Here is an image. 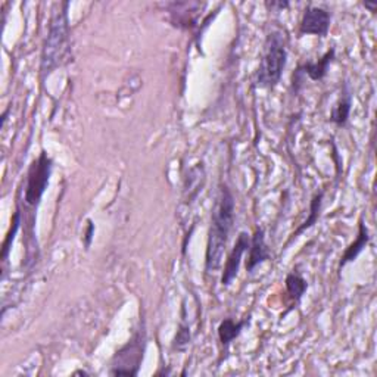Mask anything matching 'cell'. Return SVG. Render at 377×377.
I'll use <instances>...</instances> for the list:
<instances>
[{"label": "cell", "instance_id": "6da1fadb", "mask_svg": "<svg viewBox=\"0 0 377 377\" xmlns=\"http://www.w3.org/2000/svg\"><path fill=\"white\" fill-rule=\"evenodd\" d=\"M236 202L232 190L227 186L221 187V193L212 211L211 227L208 233L205 270L208 273L220 269L229 242V234L234 223Z\"/></svg>", "mask_w": 377, "mask_h": 377}, {"label": "cell", "instance_id": "7a4b0ae2", "mask_svg": "<svg viewBox=\"0 0 377 377\" xmlns=\"http://www.w3.org/2000/svg\"><path fill=\"white\" fill-rule=\"evenodd\" d=\"M68 2H62L59 9L53 12L48 37L43 44L40 70L43 76H49L55 68L65 61L70 53V21H68Z\"/></svg>", "mask_w": 377, "mask_h": 377}, {"label": "cell", "instance_id": "3957f363", "mask_svg": "<svg viewBox=\"0 0 377 377\" xmlns=\"http://www.w3.org/2000/svg\"><path fill=\"white\" fill-rule=\"evenodd\" d=\"M287 62V40L286 36L276 30L267 36L264 44V55L261 58L257 73V86L261 88L276 87L283 76Z\"/></svg>", "mask_w": 377, "mask_h": 377}, {"label": "cell", "instance_id": "277c9868", "mask_svg": "<svg viewBox=\"0 0 377 377\" xmlns=\"http://www.w3.org/2000/svg\"><path fill=\"white\" fill-rule=\"evenodd\" d=\"M146 351V329L145 323L140 324V329L123 346L110 363V374L113 376H136L139 373L140 364Z\"/></svg>", "mask_w": 377, "mask_h": 377}, {"label": "cell", "instance_id": "5b68a950", "mask_svg": "<svg viewBox=\"0 0 377 377\" xmlns=\"http://www.w3.org/2000/svg\"><path fill=\"white\" fill-rule=\"evenodd\" d=\"M53 170V161L48 157V153L41 150L38 158L33 161L27 174V186H26V202L30 207H37L41 197L48 189L51 175Z\"/></svg>", "mask_w": 377, "mask_h": 377}, {"label": "cell", "instance_id": "8992f818", "mask_svg": "<svg viewBox=\"0 0 377 377\" xmlns=\"http://www.w3.org/2000/svg\"><path fill=\"white\" fill-rule=\"evenodd\" d=\"M335 53H336L335 48H331L319 61L305 62V63L299 65L295 74H294V77H292V84L295 88V93L299 92L301 81L304 80V77H308L309 80H313V81H321L329 71L330 63L334 62V59H335Z\"/></svg>", "mask_w": 377, "mask_h": 377}, {"label": "cell", "instance_id": "52a82bcc", "mask_svg": "<svg viewBox=\"0 0 377 377\" xmlns=\"http://www.w3.org/2000/svg\"><path fill=\"white\" fill-rule=\"evenodd\" d=\"M330 29V14L320 6H308L302 15L299 34L326 37Z\"/></svg>", "mask_w": 377, "mask_h": 377}, {"label": "cell", "instance_id": "ba28073f", "mask_svg": "<svg viewBox=\"0 0 377 377\" xmlns=\"http://www.w3.org/2000/svg\"><path fill=\"white\" fill-rule=\"evenodd\" d=\"M249 245H251L249 234L245 232H240L237 236V240H236V245L233 247L230 255L227 257V261L224 265V272H223V276H221V284L229 286L236 279L239 269H240L242 257L245 255V252L249 249Z\"/></svg>", "mask_w": 377, "mask_h": 377}, {"label": "cell", "instance_id": "9c48e42d", "mask_svg": "<svg viewBox=\"0 0 377 377\" xmlns=\"http://www.w3.org/2000/svg\"><path fill=\"white\" fill-rule=\"evenodd\" d=\"M205 167L204 164H196L193 165L186 177H185V185H183V201L186 205H190L195 199L202 192L205 186Z\"/></svg>", "mask_w": 377, "mask_h": 377}, {"label": "cell", "instance_id": "30bf717a", "mask_svg": "<svg viewBox=\"0 0 377 377\" xmlns=\"http://www.w3.org/2000/svg\"><path fill=\"white\" fill-rule=\"evenodd\" d=\"M270 259V252L265 243V233L264 229H255L252 237H251V245H249V258L247 261V272L254 273V270L261 265L262 262Z\"/></svg>", "mask_w": 377, "mask_h": 377}, {"label": "cell", "instance_id": "8fae6325", "mask_svg": "<svg viewBox=\"0 0 377 377\" xmlns=\"http://www.w3.org/2000/svg\"><path fill=\"white\" fill-rule=\"evenodd\" d=\"M370 242V233L367 226L364 224L363 218H360V224H358V236L357 239L353 240L351 245L346 248V251L344 252L342 258H341V264H339V269L342 270L346 264L356 261L358 258V255L366 249V247L368 245Z\"/></svg>", "mask_w": 377, "mask_h": 377}, {"label": "cell", "instance_id": "7c38bea8", "mask_svg": "<svg viewBox=\"0 0 377 377\" xmlns=\"http://www.w3.org/2000/svg\"><path fill=\"white\" fill-rule=\"evenodd\" d=\"M251 321V316L245 317L240 321H234L233 319H224L223 321L220 323L218 326V339L226 349L229 348V345L240 336L242 330L245 326H248Z\"/></svg>", "mask_w": 377, "mask_h": 377}, {"label": "cell", "instance_id": "4fadbf2b", "mask_svg": "<svg viewBox=\"0 0 377 377\" xmlns=\"http://www.w3.org/2000/svg\"><path fill=\"white\" fill-rule=\"evenodd\" d=\"M351 108H352V95L349 92L348 86L345 84L342 98L339 99V102L334 108H331L330 123H334L339 127H344L348 123V118L351 114Z\"/></svg>", "mask_w": 377, "mask_h": 377}, {"label": "cell", "instance_id": "5bb4252c", "mask_svg": "<svg viewBox=\"0 0 377 377\" xmlns=\"http://www.w3.org/2000/svg\"><path fill=\"white\" fill-rule=\"evenodd\" d=\"M308 289V283L306 280L296 272L287 274L286 277V291L289 294V296L295 301L299 302L304 296V294Z\"/></svg>", "mask_w": 377, "mask_h": 377}, {"label": "cell", "instance_id": "9a60e30c", "mask_svg": "<svg viewBox=\"0 0 377 377\" xmlns=\"http://www.w3.org/2000/svg\"><path fill=\"white\" fill-rule=\"evenodd\" d=\"M323 196L324 193L323 192H319L313 196L311 199V204H309V215L308 218L304 221V224L292 234V237H296L299 236L302 232H305L306 229L313 227L317 221H319V217H320V211H321V205H323Z\"/></svg>", "mask_w": 377, "mask_h": 377}, {"label": "cell", "instance_id": "2e32d148", "mask_svg": "<svg viewBox=\"0 0 377 377\" xmlns=\"http://www.w3.org/2000/svg\"><path fill=\"white\" fill-rule=\"evenodd\" d=\"M19 226H21V212H19V210H16L14 217H12L11 230H9V233H8V236H6L5 242H4V247H2L4 248L2 249V261H6L8 257H9V252H11V248H12V242L15 239L16 232L19 230Z\"/></svg>", "mask_w": 377, "mask_h": 377}, {"label": "cell", "instance_id": "e0dca14e", "mask_svg": "<svg viewBox=\"0 0 377 377\" xmlns=\"http://www.w3.org/2000/svg\"><path fill=\"white\" fill-rule=\"evenodd\" d=\"M192 341V334H190V327L185 323H180L179 330H177V335L174 338V349L177 351H185Z\"/></svg>", "mask_w": 377, "mask_h": 377}, {"label": "cell", "instance_id": "ac0fdd59", "mask_svg": "<svg viewBox=\"0 0 377 377\" xmlns=\"http://www.w3.org/2000/svg\"><path fill=\"white\" fill-rule=\"evenodd\" d=\"M93 236H95V224H93L92 220H87V229H86V233H84V237H83L86 249L91 248Z\"/></svg>", "mask_w": 377, "mask_h": 377}, {"label": "cell", "instance_id": "d6986e66", "mask_svg": "<svg viewBox=\"0 0 377 377\" xmlns=\"http://www.w3.org/2000/svg\"><path fill=\"white\" fill-rule=\"evenodd\" d=\"M267 6H270V8H279V9H284V8L289 6V4H287V2H272V4H267Z\"/></svg>", "mask_w": 377, "mask_h": 377}, {"label": "cell", "instance_id": "ffe728a7", "mask_svg": "<svg viewBox=\"0 0 377 377\" xmlns=\"http://www.w3.org/2000/svg\"><path fill=\"white\" fill-rule=\"evenodd\" d=\"M366 8H368L371 12H374V11H376V8H377V2H373V4H368V2H366Z\"/></svg>", "mask_w": 377, "mask_h": 377}]
</instances>
